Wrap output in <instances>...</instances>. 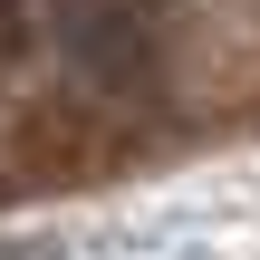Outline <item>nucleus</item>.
<instances>
[{"label":"nucleus","instance_id":"nucleus-2","mask_svg":"<svg viewBox=\"0 0 260 260\" xmlns=\"http://www.w3.org/2000/svg\"><path fill=\"white\" fill-rule=\"evenodd\" d=\"M19 39H29V0H0V58H10Z\"/></svg>","mask_w":260,"mask_h":260},{"label":"nucleus","instance_id":"nucleus-1","mask_svg":"<svg viewBox=\"0 0 260 260\" xmlns=\"http://www.w3.org/2000/svg\"><path fill=\"white\" fill-rule=\"evenodd\" d=\"M48 29L68 48V68L87 87H145L154 48H164V0H48Z\"/></svg>","mask_w":260,"mask_h":260}]
</instances>
